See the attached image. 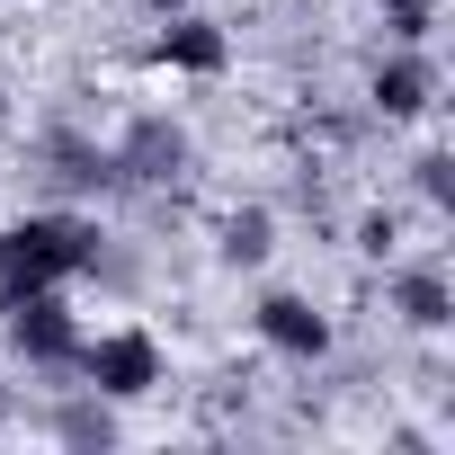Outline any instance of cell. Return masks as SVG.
I'll use <instances>...</instances> for the list:
<instances>
[{
    "label": "cell",
    "instance_id": "obj_13",
    "mask_svg": "<svg viewBox=\"0 0 455 455\" xmlns=\"http://www.w3.org/2000/svg\"><path fill=\"white\" fill-rule=\"evenodd\" d=\"M411 188H419L437 214H455V152H419V161H411Z\"/></svg>",
    "mask_w": 455,
    "mask_h": 455
},
{
    "label": "cell",
    "instance_id": "obj_11",
    "mask_svg": "<svg viewBox=\"0 0 455 455\" xmlns=\"http://www.w3.org/2000/svg\"><path fill=\"white\" fill-rule=\"evenodd\" d=\"M45 161H54V179L63 188H116V161H108V143H90V134H45Z\"/></svg>",
    "mask_w": 455,
    "mask_h": 455
},
{
    "label": "cell",
    "instance_id": "obj_16",
    "mask_svg": "<svg viewBox=\"0 0 455 455\" xmlns=\"http://www.w3.org/2000/svg\"><path fill=\"white\" fill-rule=\"evenodd\" d=\"M0 125H10V99H0Z\"/></svg>",
    "mask_w": 455,
    "mask_h": 455
},
{
    "label": "cell",
    "instance_id": "obj_6",
    "mask_svg": "<svg viewBox=\"0 0 455 455\" xmlns=\"http://www.w3.org/2000/svg\"><path fill=\"white\" fill-rule=\"evenodd\" d=\"M366 99H375V116H384V125H411V116H428V108H437V63H428V45H393V54L375 63Z\"/></svg>",
    "mask_w": 455,
    "mask_h": 455
},
{
    "label": "cell",
    "instance_id": "obj_4",
    "mask_svg": "<svg viewBox=\"0 0 455 455\" xmlns=\"http://www.w3.org/2000/svg\"><path fill=\"white\" fill-rule=\"evenodd\" d=\"M0 331H10V348H19L28 366H72V357H81V322H72L63 286H36V295H19V304H0Z\"/></svg>",
    "mask_w": 455,
    "mask_h": 455
},
{
    "label": "cell",
    "instance_id": "obj_10",
    "mask_svg": "<svg viewBox=\"0 0 455 455\" xmlns=\"http://www.w3.org/2000/svg\"><path fill=\"white\" fill-rule=\"evenodd\" d=\"M214 251H223V268H259V259L277 251V214H268V205H233V214H223V233H214Z\"/></svg>",
    "mask_w": 455,
    "mask_h": 455
},
{
    "label": "cell",
    "instance_id": "obj_1",
    "mask_svg": "<svg viewBox=\"0 0 455 455\" xmlns=\"http://www.w3.org/2000/svg\"><path fill=\"white\" fill-rule=\"evenodd\" d=\"M108 268V233L90 214H19L0 223V304H19L36 286H72Z\"/></svg>",
    "mask_w": 455,
    "mask_h": 455
},
{
    "label": "cell",
    "instance_id": "obj_15",
    "mask_svg": "<svg viewBox=\"0 0 455 455\" xmlns=\"http://www.w3.org/2000/svg\"><path fill=\"white\" fill-rule=\"evenodd\" d=\"M143 10H152V19H179V10H196V0H143Z\"/></svg>",
    "mask_w": 455,
    "mask_h": 455
},
{
    "label": "cell",
    "instance_id": "obj_14",
    "mask_svg": "<svg viewBox=\"0 0 455 455\" xmlns=\"http://www.w3.org/2000/svg\"><path fill=\"white\" fill-rule=\"evenodd\" d=\"M393 242H402V223H393V214L375 205V214L357 223V251H366V259H393Z\"/></svg>",
    "mask_w": 455,
    "mask_h": 455
},
{
    "label": "cell",
    "instance_id": "obj_12",
    "mask_svg": "<svg viewBox=\"0 0 455 455\" xmlns=\"http://www.w3.org/2000/svg\"><path fill=\"white\" fill-rule=\"evenodd\" d=\"M384 36L393 45H428L437 36V0H384Z\"/></svg>",
    "mask_w": 455,
    "mask_h": 455
},
{
    "label": "cell",
    "instance_id": "obj_9",
    "mask_svg": "<svg viewBox=\"0 0 455 455\" xmlns=\"http://www.w3.org/2000/svg\"><path fill=\"white\" fill-rule=\"evenodd\" d=\"M45 428H54V446H81V455H108V446H116V402L81 384L72 402H54V419H45Z\"/></svg>",
    "mask_w": 455,
    "mask_h": 455
},
{
    "label": "cell",
    "instance_id": "obj_7",
    "mask_svg": "<svg viewBox=\"0 0 455 455\" xmlns=\"http://www.w3.org/2000/svg\"><path fill=\"white\" fill-rule=\"evenodd\" d=\"M152 63H161V72H196V81H214L223 63H233V36H223L214 19H196V10H179V19H161Z\"/></svg>",
    "mask_w": 455,
    "mask_h": 455
},
{
    "label": "cell",
    "instance_id": "obj_8",
    "mask_svg": "<svg viewBox=\"0 0 455 455\" xmlns=\"http://www.w3.org/2000/svg\"><path fill=\"white\" fill-rule=\"evenodd\" d=\"M393 313L411 322V331H455V286H446V268H393Z\"/></svg>",
    "mask_w": 455,
    "mask_h": 455
},
{
    "label": "cell",
    "instance_id": "obj_5",
    "mask_svg": "<svg viewBox=\"0 0 455 455\" xmlns=\"http://www.w3.org/2000/svg\"><path fill=\"white\" fill-rule=\"evenodd\" d=\"M251 331H259L277 357H295V366H322V357H331V313H322L313 295H286V286L259 295V304H251Z\"/></svg>",
    "mask_w": 455,
    "mask_h": 455
},
{
    "label": "cell",
    "instance_id": "obj_2",
    "mask_svg": "<svg viewBox=\"0 0 455 455\" xmlns=\"http://www.w3.org/2000/svg\"><path fill=\"white\" fill-rule=\"evenodd\" d=\"M72 375H81L90 393H108V402H143V393L161 384V339H152V331H134V322H125V331H99V339L81 331Z\"/></svg>",
    "mask_w": 455,
    "mask_h": 455
},
{
    "label": "cell",
    "instance_id": "obj_3",
    "mask_svg": "<svg viewBox=\"0 0 455 455\" xmlns=\"http://www.w3.org/2000/svg\"><path fill=\"white\" fill-rule=\"evenodd\" d=\"M108 161H116V188H179L188 179V125L161 116V108H143V116H125V134L108 143Z\"/></svg>",
    "mask_w": 455,
    "mask_h": 455
}]
</instances>
